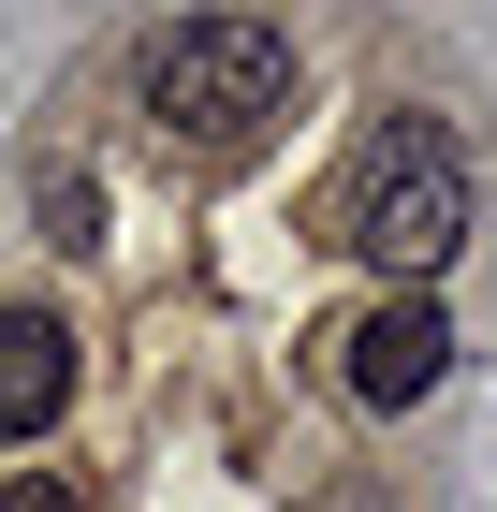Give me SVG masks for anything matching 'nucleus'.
Returning a JSON list of instances; mask_svg holds the SVG:
<instances>
[{"instance_id":"7ed1b4c3","label":"nucleus","mask_w":497,"mask_h":512,"mask_svg":"<svg viewBox=\"0 0 497 512\" xmlns=\"http://www.w3.org/2000/svg\"><path fill=\"white\" fill-rule=\"evenodd\" d=\"M439 381H454V308L439 293H366L337 322V395L351 410H424Z\"/></svg>"},{"instance_id":"f03ea898","label":"nucleus","mask_w":497,"mask_h":512,"mask_svg":"<svg viewBox=\"0 0 497 512\" xmlns=\"http://www.w3.org/2000/svg\"><path fill=\"white\" fill-rule=\"evenodd\" d=\"M337 249L381 264V293H439V264L468 249V147L454 118H424V103H381L366 147L337 176Z\"/></svg>"},{"instance_id":"f257e3e1","label":"nucleus","mask_w":497,"mask_h":512,"mask_svg":"<svg viewBox=\"0 0 497 512\" xmlns=\"http://www.w3.org/2000/svg\"><path fill=\"white\" fill-rule=\"evenodd\" d=\"M307 88V44L278 15H176V30L132 44V103L176 161H249Z\"/></svg>"},{"instance_id":"39448f33","label":"nucleus","mask_w":497,"mask_h":512,"mask_svg":"<svg viewBox=\"0 0 497 512\" xmlns=\"http://www.w3.org/2000/svg\"><path fill=\"white\" fill-rule=\"evenodd\" d=\"M0 512H88V498H74L59 469H15V483H0Z\"/></svg>"},{"instance_id":"20e7f679","label":"nucleus","mask_w":497,"mask_h":512,"mask_svg":"<svg viewBox=\"0 0 497 512\" xmlns=\"http://www.w3.org/2000/svg\"><path fill=\"white\" fill-rule=\"evenodd\" d=\"M74 410V322L59 308H0V439H44Z\"/></svg>"}]
</instances>
